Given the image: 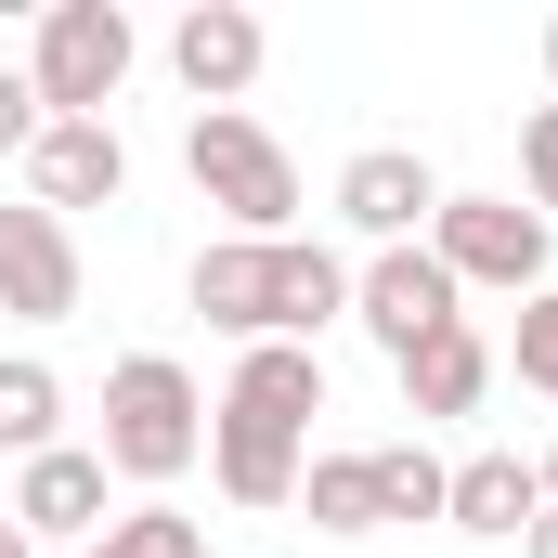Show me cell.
<instances>
[{"label":"cell","mask_w":558,"mask_h":558,"mask_svg":"<svg viewBox=\"0 0 558 558\" xmlns=\"http://www.w3.org/2000/svg\"><path fill=\"white\" fill-rule=\"evenodd\" d=\"M312 416H325V364L299 338H260L234 364V390L208 403V481L234 507H299V468H312Z\"/></svg>","instance_id":"1"},{"label":"cell","mask_w":558,"mask_h":558,"mask_svg":"<svg viewBox=\"0 0 558 558\" xmlns=\"http://www.w3.org/2000/svg\"><path fill=\"white\" fill-rule=\"evenodd\" d=\"M182 299L221 325V338H325L338 312H351V260L338 247H312V234H274V247H247V234H221V247H195V274H182Z\"/></svg>","instance_id":"2"},{"label":"cell","mask_w":558,"mask_h":558,"mask_svg":"<svg viewBox=\"0 0 558 558\" xmlns=\"http://www.w3.org/2000/svg\"><path fill=\"white\" fill-rule=\"evenodd\" d=\"M105 481H143V494H169L195 454H208V390H195V364H169V351H131L118 377H105Z\"/></svg>","instance_id":"3"},{"label":"cell","mask_w":558,"mask_h":558,"mask_svg":"<svg viewBox=\"0 0 558 558\" xmlns=\"http://www.w3.org/2000/svg\"><path fill=\"white\" fill-rule=\"evenodd\" d=\"M182 169H195V195H208L247 247H274L286 221H299V156H286L247 105H208V118L182 131Z\"/></svg>","instance_id":"4"},{"label":"cell","mask_w":558,"mask_h":558,"mask_svg":"<svg viewBox=\"0 0 558 558\" xmlns=\"http://www.w3.org/2000/svg\"><path fill=\"white\" fill-rule=\"evenodd\" d=\"M131 65H143V39H131L118 0H52L39 52H26V92H39V118H105Z\"/></svg>","instance_id":"5"},{"label":"cell","mask_w":558,"mask_h":558,"mask_svg":"<svg viewBox=\"0 0 558 558\" xmlns=\"http://www.w3.org/2000/svg\"><path fill=\"white\" fill-rule=\"evenodd\" d=\"M546 247H558V221L520 208V195H441V221H428V260L441 274L454 286H507V299L546 286Z\"/></svg>","instance_id":"6"},{"label":"cell","mask_w":558,"mask_h":558,"mask_svg":"<svg viewBox=\"0 0 558 558\" xmlns=\"http://www.w3.org/2000/svg\"><path fill=\"white\" fill-rule=\"evenodd\" d=\"M454 299H468V286L441 274L428 247H377V260L351 274V325H364V338L403 364V351H428V338H454V325H468Z\"/></svg>","instance_id":"7"},{"label":"cell","mask_w":558,"mask_h":558,"mask_svg":"<svg viewBox=\"0 0 558 558\" xmlns=\"http://www.w3.org/2000/svg\"><path fill=\"white\" fill-rule=\"evenodd\" d=\"M338 221H351L364 247H428V221H441V169H428L416 143H364V156L338 169Z\"/></svg>","instance_id":"8"},{"label":"cell","mask_w":558,"mask_h":558,"mask_svg":"<svg viewBox=\"0 0 558 558\" xmlns=\"http://www.w3.org/2000/svg\"><path fill=\"white\" fill-rule=\"evenodd\" d=\"M131 195V143L105 131V118H52V131L26 143V208H118Z\"/></svg>","instance_id":"9"},{"label":"cell","mask_w":558,"mask_h":558,"mask_svg":"<svg viewBox=\"0 0 558 558\" xmlns=\"http://www.w3.org/2000/svg\"><path fill=\"white\" fill-rule=\"evenodd\" d=\"M0 312L13 325H65L78 312V234L52 208H0Z\"/></svg>","instance_id":"10"},{"label":"cell","mask_w":558,"mask_h":558,"mask_svg":"<svg viewBox=\"0 0 558 558\" xmlns=\"http://www.w3.org/2000/svg\"><path fill=\"white\" fill-rule=\"evenodd\" d=\"M105 520H118V507H105V454H92V441H52V454L13 468V533H26V546H39V533H78V546H92Z\"/></svg>","instance_id":"11"},{"label":"cell","mask_w":558,"mask_h":558,"mask_svg":"<svg viewBox=\"0 0 558 558\" xmlns=\"http://www.w3.org/2000/svg\"><path fill=\"white\" fill-rule=\"evenodd\" d=\"M260 52H274V39H260V13H247V0H195V13L169 26V65H182V92H195V105H234V92L260 78Z\"/></svg>","instance_id":"12"},{"label":"cell","mask_w":558,"mask_h":558,"mask_svg":"<svg viewBox=\"0 0 558 558\" xmlns=\"http://www.w3.org/2000/svg\"><path fill=\"white\" fill-rule=\"evenodd\" d=\"M441 520H454V533H481V546H520V533L546 520V481H533L520 454H468V468L441 481Z\"/></svg>","instance_id":"13"},{"label":"cell","mask_w":558,"mask_h":558,"mask_svg":"<svg viewBox=\"0 0 558 558\" xmlns=\"http://www.w3.org/2000/svg\"><path fill=\"white\" fill-rule=\"evenodd\" d=\"M390 377H403V416H481V390H494V338H481V325H454V338L403 351Z\"/></svg>","instance_id":"14"},{"label":"cell","mask_w":558,"mask_h":558,"mask_svg":"<svg viewBox=\"0 0 558 558\" xmlns=\"http://www.w3.org/2000/svg\"><path fill=\"white\" fill-rule=\"evenodd\" d=\"M65 441V377L39 364V351H0V454L26 468V454H52Z\"/></svg>","instance_id":"15"},{"label":"cell","mask_w":558,"mask_h":558,"mask_svg":"<svg viewBox=\"0 0 558 558\" xmlns=\"http://www.w3.org/2000/svg\"><path fill=\"white\" fill-rule=\"evenodd\" d=\"M299 507H312V533H377V454H312Z\"/></svg>","instance_id":"16"},{"label":"cell","mask_w":558,"mask_h":558,"mask_svg":"<svg viewBox=\"0 0 558 558\" xmlns=\"http://www.w3.org/2000/svg\"><path fill=\"white\" fill-rule=\"evenodd\" d=\"M364 454H377V520H441V481L454 468L428 441H364Z\"/></svg>","instance_id":"17"},{"label":"cell","mask_w":558,"mask_h":558,"mask_svg":"<svg viewBox=\"0 0 558 558\" xmlns=\"http://www.w3.org/2000/svg\"><path fill=\"white\" fill-rule=\"evenodd\" d=\"M78 558H208V533H195L182 507H118V520H105Z\"/></svg>","instance_id":"18"},{"label":"cell","mask_w":558,"mask_h":558,"mask_svg":"<svg viewBox=\"0 0 558 558\" xmlns=\"http://www.w3.org/2000/svg\"><path fill=\"white\" fill-rule=\"evenodd\" d=\"M507 351H520V377L558 403V286H533V299H520V338H507Z\"/></svg>","instance_id":"19"},{"label":"cell","mask_w":558,"mask_h":558,"mask_svg":"<svg viewBox=\"0 0 558 558\" xmlns=\"http://www.w3.org/2000/svg\"><path fill=\"white\" fill-rule=\"evenodd\" d=\"M520 182H533V208L558 221V105H533V118H520Z\"/></svg>","instance_id":"20"},{"label":"cell","mask_w":558,"mask_h":558,"mask_svg":"<svg viewBox=\"0 0 558 558\" xmlns=\"http://www.w3.org/2000/svg\"><path fill=\"white\" fill-rule=\"evenodd\" d=\"M39 131H52V118H39V92H26V65H0V156H26Z\"/></svg>","instance_id":"21"},{"label":"cell","mask_w":558,"mask_h":558,"mask_svg":"<svg viewBox=\"0 0 558 558\" xmlns=\"http://www.w3.org/2000/svg\"><path fill=\"white\" fill-rule=\"evenodd\" d=\"M520 558H558V507H546V520H533V533H520Z\"/></svg>","instance_id":"22"},{"label":"cell","mask_w":558,"mask_h":558,"mask_svg":"<svg viewBox=\"0 0 558 558\" xmlns=\"http://www.w3.org/2000/svg\"><path fill=\"white\" fill-rule=\"evenodd\" d=\"M0 558H39V546H26V533H13V507H0Z\"/></svg>","instance_id":"23"},{"label":"cell","mask_w":558,"mask_h":558,"mask_svg":"<svg viewBox=\"0 0 558 558\" xmlns=\"http://www.w3.org/2000/svg\"><path fill=\"white\" fill-rule=\"evenodd\" d=\"M533 481H546V507H558V441H546V454H533Z\"/></svg>","instance_id":"24"},{"label":"cell","mask_w":558,"mask_h":558,"mask_svg":"<svg viewBox=\"0 0 558 558\" xmlns=\"http://www.w3.org/2000/svg\"><path fill=\"white\" fill-rule=\"evenodd\" d=\"M546 78H558V13H546Z\"/></svg>","instance_id":"25"}]
</instances>
